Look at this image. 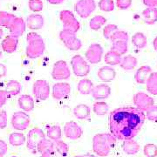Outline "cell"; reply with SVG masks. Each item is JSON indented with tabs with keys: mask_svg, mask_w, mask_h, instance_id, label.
Segmentation results:
<instances>
[{
	"mask_svg": "<svg viewBox=\"0 0 157 157\" xmlns=\"http://www.w3.org/2000/svg\"><path fill=\"white\" fill-rule=\"evenodd\" d=\"M37 150L39 153L42 154L44 152L48 151L50 149H52L54 148V141H52L50 139H46V138H44L43 140H41L38 143L37 145Z\"/></svg>",
	"mask_w": 157,
	"mask_h": 157,
	"instance_id": "74e56055",
	"label": "cell"
},
{
	"mask_svg": "<svg viewBox=\"0 0 157 157\" xmlns=\"http://www.w3.org/2000/svg\"><path fill=\"white\" fill-rule=\"evenodd\" d=\"M97 76L101 81H103L104 83H107V82H111L115 78L116 72L112 67L104 66L98 70Z\"/></svg>",
	"mask_w": 157,
	"mask_h": 157,
	"instance_id": "ac0fdd59",
	"label": "cell"
},
{
	"mask_svg": "<svg viewBox=\"0 0 157 157\" xmlns=\"http://www.w3.org/2000/svg\"><path fill=\"white\" fill-rule=\"evenodd\" d=\"M8 151V147L5 140H0V157H4Z\"/></svg>",
	"mask_w": 157,
	"mask_h": 157,
	"instance_id": "c3c4849f",
	"label": "cell"
},
{
	"mask_svg": "<svg viewBox=\"0 0 157 157\" xmlns=\"http://www.w3.org/2000/svg\"><path fill=\"white\" fill-rule=\"evenodd\" d=\"M107 23V18L104 17L103 16H95L89 22V27L91 30L93 31H98L103 26L105 25V24Z\"/></svg>",
	"mask_w": 157,
	"mask_h": 157,
	"instance_id": "e575fe53",
	"label": "cell"
},
{
	"mask_svg": "<svg viewBox=\"0 0 157 157\" xmlns=\"http://www.w3.org/2000/svg\"><path fill=\"white\" fill-rule=\"evenodd\" d=\"M71 66L74 75L78 77H86L90 73V65L86 59L79 54L74 55L71 59Z\"/></svg>",
	"mask_w": 157,
	"mask_h": 157,
	"instance_id": "277c9868",
	"label": "cell"
},
{
	"mask_svg": "<svg viewBox=\"0 0 157 157\" xmlns=\"http://www.w3.org/2000/svg\"><path fill=\"white\" fill-rule=\"evenodd\" d=\"M51 5H59L62 2H64L65 0H46Z\"/></svg>",
	"mask_w": 157,
	"mask_h": 157,
	"instance_id": "db71d44e",
	"label": "cell"
},
{
	"mask_svg": "<svg viewBox=\"0 0 157 157\" xmlns=\"http://www.w3.org/2000/svg\"><path fill=\"white\" fill-rule=\"evenodd\" d=\"M25 28H26V23L24 20V18L16 17L12 20L11 25L8 29L10 31L11 35L18 38L22 36L24 33L25 32Z\"/></svg>",
	"mask_w": 157,
	"mask_h": 157,
	"instance_id": "2e32d148",
	"label": "cell"
},
{
	"mask_svg": "<svg viewBox=\"0 0 157 157\" xmlns=\"http://www.w3.org/2000/svg\"><path fill=\"white\" fill-rule=\"evenodd\" d=\"M73 115L78 120L88 119L91 115V108L86 104H78L73 108Z\"/></svg>",
	"mask_w": 157,
	"mask_h": 157,
	"instance_id": "603a6c76",
	"label": "cell"
},
{
	"mask_svg": "<svg viewBox=\"0 0 157 157\" xmlns=\"http://www.w3.org/2000/svg\"><path fill=\"white\" fill-rule=\"evenodd\" d=\"M54 149L56 150L62 157H66L69 153V146L61 140L54 141Z\"/></svg>",
	"mask_w": 157,
	"mask_h": 157,
	"instance_id": "f35d334b",
	"label": "cell"
},
{
	"mask_svg": "<svg viewBox=\"0 0 157 157\" xmlns=\"http://www.w3.org/2000/svg\"><path fill=\"white\" fill-rule=\"evenodd\" d=\"M153 46H154L155 50L157 52V37L154 39V41H153Z\"/></svg>",
	"mask_w": 157,
	"mask_h": 157,
	"instance_id": "11a10c76",
	"label": "cell"
},
{
	"mask_svg": "<svg viewBox=\"0 0 157 157\" xmlns=\"http://www.w3.org/2000/svg\"><path fill=\"white\" fill-rule=\"evenodd\" d=\"M33 93L38 101H45L50 95V86L45 79H38L33 83Z\"/></svg>",
	"mask_w": 157,
	"mask_h": 157,
	"instance_id": "9c48e42d",
	"label": "cell"
},
{
	"mask_svg": "<svg viewBox=\"0 0 157 157\" xmlns=\"http://www.w3.org/2000/svg\"><path fill=\"white\" fill-rule=\"evenodd\" d=\"M11 126L16 130L21 131L25 130L29 127L31 122V118L25 112H16L11 116Z\"/></svg>",
	"mask_w": 157,
	"mask_h": 157,
	"instance_id": "30bf717a",
	"label": "cell"
},
{
	"mask_svg": "<svg viewBox=\"0 0 157 157\" xmlns=\"http://www.w3.org/2000/svg\"><path fill=\"white\" fill-rule=\"evenodd\" d=\"M152 73V69L149 66H142L135 72V79L138 84H146L148 76Z\"/></svg>",
	"mask_w": 157,
	"mask_h": 157,
	"instance_id": "7402d4cb",
	"label": "cell"
},
{
	"mask_svg": "<svg viewBox=\"0 0 157 157\" xmlns=\"http://www.w3.org/2000/svg\"><path fill=\"white\" fill-rule=\"evenodd\" d=\"M3 36H4V31H3L2 29L0 28V39L3 38Z\"/></svg>",
	"mask_w": 157,
	"mask_h": 157,
	"instance_id": "9f6ffc18",
	"label": "cell"
},
{
	"mask_svg": "<svg viewBox=\"0 0 157 157\" xmlns=\"http://www.w3.org/2000/svg\"><path fill=\"white\" fill-rule=\"evenodd\" d=\"M21 90H22L21 84L17 80L11 79L6 84L5 92L8 97H12V96L18 95L21 93Z\"/></svg>",
	"mask_w": 157,
	"mask_h": 157,
	"instance_id": "d4e9b609",
	"label": "cell"
},
{
	"mask_svg": "<svg viewBox=\"0 0 157 157\" xmlns=\"http://www.w3.org/2000/svg\"><path fill=\"white\" fill-rule=\"evenodd\" d=\"M109 40H111L112 42H113V41H118V40L128 41V34L127 32L118 30V31H116V32L111 36V38H110Z\"/></svg>",
	"mask_w": 157,
	"mask_h": 157,
	"instance_id": "ee69618b",
	"label": "cell"
},
{
	"mask_svg": "<svg viewBox=\"0 0 157 157\" xmlns=\"http://www.w3.org/2000/svg\"><path fill=\"white\" fill-rule=\"evenodd\" d=\"M143 21L147 25H155L157 22V9L154 7H147L142 11Z\"/></svg>",
	"mask_w": 157,
	"mask_h": 157,
	"instance_id": "4316f807",
	"label": "cell"
},
{
	"mask_svg": "<svg viewBox=\"0 0 157 157\" xmlns=\"http://www.w3.org/2000/svg\"><path fill=\"white\" fill-rule=\"evenodd\" d=\"M91 94L95 100H106L111 94V87L106 83L97 85L94 86Z\"/></svg>",
	"mask_w": 157,
	"mask_h": 157,
	"instance_id": "e0dca14e",
	"label": "cell"
},
{
	"mask_svg": "<svg viewBox=\"0 0 157 157\" xmlns=\"http://www.w3.org/2000/svg\"><path fill=\"white\" fill-rule=\"evenodd\" d=\"M146 120L145 113L133 107H121L109 114L110 133L116 140L134 139Z\"/></svg>",
	"mask_w": 157,
	"mask_h": 157,
	"instance_id": "6da1fadb",
	"label": "cell"
},
{
	"mask_svg": "<svg viewBox=\"0 0 157 157\" xmlns=\"http://www.w3.org/2000/svg\"><path fill=\"white\" fill-rule=\"evenodd\" d=\"M137 59L133 55H126L121 58V60L120 63V67L123 70L131 71L137 66Z\"/></svg>",
	"mask_w": 157,
	"mask_h": 157,
	"instance_id": "83f0119b",
	"label": "cell"
},
{
	"mask_svg": "<svg viewBox=\"0 0 157 157\" xmlns=\"http://www.w3.org/2000/svg\"><path fill=\"white\" fill-rule=\"evenodd\" d=\"M85 157H96L95 155H91V154H86L84 155Z\"/></svg>",
	"mask_w": 157,
	"mask_h": 157,
	"instance_id": "6f0895ef",
	"label": "cell"
},
{
	"mask_svg": "<svg viewBox=\"0 0 157 157\" xmlns=\"http://www.w3.org/2000/svg\"><path fill=\"white\" fill-rule=\"evenodd\" d=\"M2 56V52H1V51H0V57Z\"/></svg>",
	"mask_w": 157,
	"mask_h": 157,
	"instance_id": "91938a15",
	"label": "cell"
},
{
	"mask_svg": "<svg viewBox=\"0 0 157 157\" xmlns=\"http://www.w3.org/2000/svg\"><path fill=\"white\" fill-rule=\"evenodd\" d=\"M100 10L105 12H109L114 10V2L113 0H100L98 3Z\"/></svg>",
	"mask_w": 157,
	"mask_h": 157,
	"instance_id": "ab89813d",
	"label": "cell"
},
{
	"mask_svg": "<svg viewBox=\"0 0 157 157\" xmlns=\"http://www.w3.org/2000/svg\"><path fill=\"white\" fill-rule=\"evenodd\" d=\"M122 149L124 153L128 155H133L140 151V145L134 139L125 140L122 143Z\"/></svg>",
	"mask_w": 157,
	"mask_h": 157,
	"instance_id": "cb8c5ba5",
	"label": "cell"
},
{
	"mask_svg": "<svg viewBox=\"0 0 157 157\" xmlns=\"http://www.w3.org/2000/svg\"><path fill=\"white\" fill-rule=\"evenodd\" d=\"M118 30L119 29H118V26L116 25H113V24L107 25L103 29V36L105 37V39H110L111 36Z\"/></svg>",
	"mask_w": 157,
	"mask_h": 157,
	"instance_id": "7bdbcfd3",
	"label": "cell"
},
{
	"mask_svg": "<svg viewBox=\"0 0 157 157\" xmlns=\"http://www.w3.org/2000/svg\"><path fill=\"white\" fill-rule=\"evenodd\" d=\"M26 26L31 30H39L43 28L45 19L40 14H31L26 18Z\"/></svg>",
	"mask_w": 157,
	"mask_h": 157,
	"instance_id": "ffe728a7",
	"label": "cell"
},
{
	"mask_svg": "<svg viewBox=\"0 0 157 157\" xmlns=\"http://www.w3.org/2000/svg\"><path fill=\"white\" fill-rule=\"evenodd\" d=\"M121 55L119 54L118 52H114V51H108L107 53L104 56V61L105 63L110 66V67H113V66H117L120 65L121 60Z\"/></svg>",
	"mask_w": 157,
	"mask_h": 157,
	"instance_id": "f1b7e54d",
	"label": "cell"
},
{
	"mask_svg": "<svg viewBox=\"0 0 157 157\" xmlns=\"http://www.w3.org/2000/svg\"><path fill=\"white\" fill-rule=\"evenodd\" d=\"M18 45V38L12 36V35H8L2 41V49L4 52L7 53H12L16 52Z\"/></svg>",
	"mask_w": 157,
	"mask_h": 157,
	"instance_id": "d6986e66",
	"label": "cell"
},
{
	"mask_svg": "<svg viewBox=\"0 0 157 157\" xmlns=\"http://www.w3.org/2000/svg\"><path fill=\"white\" fill-rule=\"evenodd\" d=\"M29 9L33 12H39L43 10L44 4L42 0H29Z\"/></svg>",
	"mask_w": 157,
	"mask_h": 157,
	"instance_id": "b9f144b4",
	"label": "cell"
},
{
	"mask_svg": "<svg viewBox=\"0 0 157 157\" xmlns=\"http://www.w3.org/2000/svg\"><path fill=\"white\" fill-rule=\"evenodd\" d=\"M133 101L136 108L140 109L143 112H146L148 108H150L155 105V101L151 96L142 92L136 93L133 97Z\"/></svg>",
	"mask_w": 157,
	"mask_h": 157,
	"instance_id": "8fae6325",
	"label": "cell"
},
{
	"mask_svg": "<svg viewBox=\"0 0 157 157\" xmlns=\"http://www.w3.org/2000/svg\"><path fill=\"white\" fill-rule=\"evenodd\" d=\"M132 5V0H116V6L121 10H127Z\"/></svg>",
	"mask_w": 157,
	"mask_h": 157,
	"instance_id": "bcb514c9",
	"label": "cell"
},
{
	"mask_svg": "<svg viewBox=\"0 0 157 157\" xmlns=\"http://www.w3.org/2000/svg\"><path fill=\"white\" fill-rule=\"evenodd\" d=\"M142 2L147 7H157V0H142Z\"/></svg>",
	"mask_w": 157,
	"mask_h": 157,
	"instance_id": "816d5d0a",
	"label": "cell"
},
{
	"mask_svg": "<svg viewBox=\"0 0 157 157\" xmlns=\"http://www.w3.org/2000/svg\"><path fill=\"white\" fill-rule=\"evenodd\" d=\"M59 19L63 24V29L77 33L80 29V24L71 11L63 10L59 12Z\"/></svg>",
	"mask_w": 157,
	"mask_h": 157,
	"instance_id": "5b68a950",
	"label": "cell"
},
{
	"mask_svg": "<svg viewBox=\"0 0 157 157\" xmlns=\"http://www.w3.org/2000/svg\"><path fill=\"white\" fill-rule=\"evenodd\" d=\"M115 141L116 138L111 134H97L93 138V150L98 156L106 157Z\"/></svg>",
	"mask_w": 157,
	"mask_h": 157,
	"instance_id": "7a4b0ae2",
	"label": "cell"
},
{
	"mask_svg": "<svg viewBox=\"0 0 157 157\" xmlns=\"http://www.w3.org/2000/svg\"><path fill=\"white\" fill-rule=\"evenodd\" d=\"M8 96L6 94V93L5 92V90H0V108L3 107L7 102L8 100Z\"/></svg>",
	"mask_w": 157,
	"mask_h": 157,
	"instance_id": "681fc988",
	"label": "cell"
},
{
	"mask_svg": "<svg viewBox=\"0 0 157 157\" xmlns=\"http://www.w3.org/2000/svg\"><path fill=\"white\" fill-rule=\"evenodd\" d=\"M95 9L96 3L94 0H78L74 5V10L81 18L89 17Z\"/></svg>",
	"mask_w": 157,
	"mask_h": 157,
	"instance_id": "52a82bcc",
	"label": "cell"
},
{
	"mask_svg": "<svg viewBox=\"0 0 157 157\" xmlns=\"http://www.w3.org/2000/svg\"><path fill=\"white\" fill-rule=\"evenodd\" d=\"M59 39L64 43L65 46L69 50L78 51L82 46L81 40L76 37L75 33L71 31L63 29L59 33Z\"/></svg>",
	"mask_w": 157,
	"mask_h": 157,
	"instance_id": "8992f818",
	"label": "cell"
},
{
	"mask_svg": "<svg viewBox=\"0 0 157 157\" xmlns=\"http://www.w3.org/2000/svg\"><path fill=\"white\" fill-rule=\"evenodd\" d=\"M146 118L152 122H157V106H153L146 111Z\"/></svg>",
	"mask_w": 157,
	"mask_h": 157,
	"instance_id": "f6af8a7d",
	"label": "cell"
},
{
	"mask_svg": "<svg viewBox=\"0 0 157 157\" xmlns=\"http://www.w3.org/2000/svg\"><path fill=\"white\" fill-rule=\"evenodd\" d=\"M94 87V85L93 83V81H91L88 78H82L81 80H79L77 86L78 93L82 95L91 94Z\"/></svg>",
	"mask_w": 157,
	"mask_h": 157,
	"instance_id": "484cf974",
	"label": "cell"
},
{
	"mask_svg": "<svg viewBox=\"0 0 157 157\" xmlns=\"http://www.w3.org/2000/svg\"><path fill=\"white\" fill-rule=\"evenodd\" d=\"M74 157H85L84 155H76V156H74Z\"/></svg>",
	"mask_w": 157,
	"mask_h": 157,
	"instance_id": "680465c9",
	"label": "cell"
},
{
	"mask_svg": "<svg viewBox=\"0 0 157 157\" xmlns=\"http://www.w3.org/2000/svg\"><path fill=\"white\" fill-rule=\"evenodd\" d=\"M7 74V67H6V65L0 63V78L5 77Z\"/></svg>",
	"mask_w": 157,
	"mask_h": 157,
	"instance_id": "f5cc1de1",
	"label": "cell"
},
{
	"mask_svg": "<svg viewBox=\"0 0 157 157\" xmlns=\"http://www.w3.org/2000/svg\"><path fill=\"white\" fill-rule=\"evenodd\" d=\"M147 37L142 33H136L132 37V43L138 49L145 48L147 45Z\"/></svg>",
	"mask_w": 157,
	"mask_h": 157,
	"instance_id": "d6a6232c",
	"label": "cell"
},
{
	"mask_svg": "<svg viewBox=\"0 0 157 157\" xmlns=\"http://www.w3.org/2000/svg\"><path fill=\"white\" fill-rule=\"evenodd\" d=\"M113 45L111 47V50L114 51L121 54V56L126 54L128 52V41L124 40H118V41H113L112 42Z\"/></svg>",
	"mask_w": 157,
	"mask_h": 157,
	"instance_id": "8d00e7d4",
	"label": "cell"
},
{
	"mask_svg": "<svg viewBox=\"0 0 157 157\" xmlns=\"http://www.w3.org/2000/svg\"><path fill=\"white\" fill-rule=\"evenodd\" d=\"M46 135H47L48 139H50L52 141H56V140H60L62 137L61 128L59 125L51 126V127H49L47 128Z\"/></svg>",
	"mask_w": 157,
	"mask_h": 157,
	"instance_id": "4dcf8cb0",
	"label": "cell"
},
{
	"mask_svg": "<svg viewBox=\"0 0 157 157\" xmlns=\"http://www.w3.org/2000/svg\"><path fill=\"white\" fill-rule=\"evenodd\" d=\"M16 17V16L12 13L7 11H0V26L9 28L12 20Z\"/></svg>",
	"mask_w": 157,
	"mask_h": 157,
	"instance_id": "d590c367",
	"label": "cell"
},
{
	"mask_svg": "<svg viewBox=\"0 0 157 157\" xmlns=\"http://www.w3.org/2000/svg\"><path fill=\"white\" fill-rule=\"evenodd\" d=\"M52 97L55 100L67 98L71 94V86L67 82H59L52 86Z\"/></svg>",
	"mask_w": 157,
	"mask_h": 157,
	"instance_id": "9a60e30c",
	"label": "cell"
},
{
	"mask_svg": "<svg viewBox=\"0 0 157 157\" xmlns=\"http://www.w3.org/2000/svg\"><path fill=\"white\" fill-rule=\"evenodd\" d=\"M27 46L25 54L29 59H38L44 54L45 51V44L42 37L37 33L32 32L26 37Z\"/></svg>",
	"mask_w": 157,
	"mask_h": 157,
	"instance_id": "3957f363",
	"label": "cell"
},
{
	"mask_svg": "<svg viewBox=\"0 0 157 157\" xmlns=\"http://www.w3.org/2000/svg\"><path fill=\"white\" fill-rule=\"evenodd\" d=\"M44 138H45V135L42 129L39 128L31 129L26 138V146L30 150H34L36 149L38 143Z\"/></svg>",
	"mask_w": 157,
	"mask_h": 157,
	"instance_id": "4fadbf2b",
	"label": "cell"
},
{
	"mask_svg": "<svg viewBox=\"0 0 157 157\" xmlns=\"http://www.w3.org/2000/svg\"><path fill=\"white\" fill-rule=\"evenodd\" d=\"M64 134L70 140H78L83 135V130L75 121H68L64 127Z\"/></svg>",
	"mask_w": 157,
	"mask_h": 157,
	"instance_id": "5bb4252c",
	"label": "cell"
},
{
	"mask_svg": "<svg viewBox=\"0 0 157 157\" xmlns=\"http://www.w3.org/2000/svg\"><path fill=\"white\" fill-rule=\"evenodd\" d=\"M147 90L153 95H157V72L150 73L146 81Z\"/></svg>",
	"mask_w": 157,
	"mask_h": 157,
	"instance_id": "f546056e",
	"label": "cell"
},
{
	"mask_svg": "<svg viewBox=\"0 0 157 157\" xmlns=\"http://www.w3.org/2000/svg\"><path fill=\"white\" fill-rule=\"evenodd\" d=\"M143 153L146 157H157V146L153 143H148L144 146Z\"/></svg>",
	"mask_w": 157,
	"mask_h": 157,
	"instance_id": "60d3db41",
	"label": "cell"
},
{
	"mask_svg": "<svg viewBox=\"0 0 157 157\" xmlns=\"http://www.w3.org/2000/svg\"><path fill=\"white\" fill-rule=\"evenodd\" d=\"M26 142V138L25 135L21 133H12L9 136V143L11 146L19 147L24 145Z\"/></svg>",
	"mask_w": 157,
	"mask_h": 157,
	"instance_id": "1f68e13d",
	"label": "cell"
},
{
	"mask_svg": "<svg viewBox=\"0 0 157 157\" xmlns=\"http://www.w3.org/2000/svg\"><path fill=\"white\" fill-rule=\"evenodd\" d=\"M18 107L25 112H31L34 109L35 103L33 98L29 94H23L17 100Z\"/></svg>",
	"mask_w": 157,
	"mask_h": 157,
	"instance_id": "44dd1931",
	"label": "cell"
},
{
	"mask_svg": "<svg viewBox=\"0 0 157 157\" xmlns=\"http://www.w3.org/2000/svg\"><path fill=\"white\" fill-rule=\"evenodd\" d=\"M93 110L97 115L103 116L109 111V106L105 101H96L93 106Z\"/></svg>",
	"mask_w": 157,
	"mask_h": 157,
	"instance_id": "836d02e7",
	"label": "cell"
},
{
	"mask_svg": "<svg viewBox=\"0 0 157 157\" xmlns=\"http://www.w3.org/2000/svg\"><path fill=\"white\" fill-rule=\"evenodd\" d=\"M41 157H57L56 150L54 148H52V149H50L48 151L44 152L41 154Z\"/></svg>",
	"mask_w": 157,
	"mask_h": 157,
	"instance_id": "f907efd6",
	"label": "cell"
},
{
	"mask_svg": "<svg viewBox=\"0 0 157 157\" xmlns=\"http://www.w3.org/2000/svg\"><path fill=\"white\" fill-rule=\"evenodd\" d=\"M71 76L70 68L67 63L65 60H58L52 67V77L55 80H64L67 79Z\"/></svg>",
	"mask_w": 157,
	"mask_h": 157,
	"instance_id": "ba28073f",
	"label": "cell"
},
{
	"mask_svg": "<svg viewBox=\"0 0 157 157\" xmlns=\"http://www.w3.org/2000/svg\"><path fill=\"white\" fill-rule=\"evenodd\" d=\"M7 127V113L5 110H0V129Z\"/></svg>",
	"mask_w": 157,
	"mask_h": 157,
	"instance_id": "7dc6e473",
	"label": "cell"
},
{
	"mask_svg": "<svg viewBox=\"0 0 157 157\" xmlns=\"http://www.w3.org/2000/svg\"><path fill=\"white\" fill-rule=\"evenodd\" d=\"M104 50L100 44H92L86 52V59L89 64H98L103 58Z\"/></svg>",
	"mask_w": 157,
	"mask_h": 157,
	"instance_id": "7c38bea8",
	"label": "cell"
}]
</instances>
